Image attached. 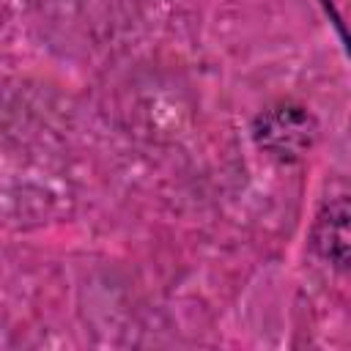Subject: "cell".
I'll use <instances>...</instances> for the list:
<instances>
[{"mask_svg":"<svg viewBox=\"0 0 351 351\" xmlns=\"http://www.w3.org/2000/svg\"><path fill=\"white\" fill-rule=\"evenodd\" d=\"M252 140L277 162H299L318 140V121L299 104H274L255 118Z\"/></svg>","mask_w":351,"mask_h":351,"instance_id":"cell-1","label":"cell"},{"mask_svg":"<svg viewBox=\"0 0 351 351\" xmlns=\"http://www.w3.org/2000/svg\"><path fill=\"white\" fill-rule=\"evenodd\" d=\"M313 250L337 269L348 266V200L337 195L335 200L324 203L313 222Z\"/></svg>","mask_w":351,"mask_h":351,"instance_id":"cell-2","label":"cell"}]
</instances>
